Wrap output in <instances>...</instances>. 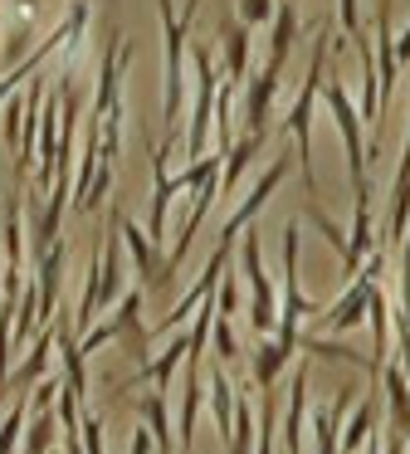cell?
I'll return each mask as SVG.
<instances>
[{
  "label": "cell",
  "mask_w": 410,
  "mask_h": 454,
  "mask_svg": "<svg viewBox=\"0 0 410 454\" xmlns=\"http://www.w3.org/2000/svg\"><path fill=\"white\" fill-rule=\"evenodd\" d=\"M327 59H332V20H318V40H312L308 79H303L298 98H293L288 118H283V132L298 142V171H303V186H308V196H318V171H312V113H318V93H322Z\"/></svg>",
  "instance_id": "1"
},
{
  "label": "cell",
  "mask_w": 410,
  "mask_h": 454,
  "mask_svg": "<svg viewBox=\"0 0 410 454\" xmlns=\"http://www.w3.org/2000/svg\"><path fill=\"white\" fill-rule=\"evenodd\" d=\"M201 11V0H185L181 20H176L171 0H156V15H162V50H166V79H162V118H166V142H176L181 128V83H185V44H191V20Z\"/></svg>",
  "instance_id": "2"
},
{
  "label": "cell",
  "mask_w": 410,
  "mask_h": 454,
  "mask_svg": "<svg viewBox=\"0 0 410 454\" xmlns=\"http://www.w3.org/2000/svg\"><path fill=\"white\" fill-rule=\"evenodd\" d=\"M381 269H386V249H371L361 259V269L351 274V284L342 288V298L332 308H318L312 323H318V337H347L351 327L367 323V303H371V288L381 284Z\"/></svg>",
  "instance_id": "3"
},
{
  "label": "cell",
  "mask_w": 410,
  "mask_h": 454,
  "mask_svg": "<svg viewBox=\"0 0 410 454\" xmlns=\"http://www.w3.org/2000/svg\"><path fill=\"white\" fill-rule=\"evenodd\" d=\"M318 103H327V113H332V128H337L342 157H347V171H351V186H367V181H371L367 176V167H371V157H367V128H361V113H357V103H351V93L342 89L337 74H322Z\"/></svg>",
  "instance_id": "4"
},
{
  "label": "cell",
  "mask_w": 410,
  "mask_h": 454,
  "mask_svg": "<svg viewBox=\"0 0 410 454\" xmlns=\"http://www.w3.org/2000/svg\"><path fill=\"white\" fill-rule=\"evenodd\" d=\"M142 288H122V298L113 303V317L107 323H93L83 337H78V352L93 356L103 342H122L127 356H137V362H146V347H152V337H146V323H142Z\"/></svg>",
  "instance_id": "5"
},
{
  "label": "cell",
  "mask_w": 410,
  "mask_h": 454,
  "mask_svg": "<svg viewBox=\"0 0 410 454\" xmlns=\"http://www.w3.org/2000/svg\"><path fill=\"white\" fill-rule=\"evenodd\" d=\"M185 50H191V69H195V103H191V122H185V157L195 161V157L210 152L220 69H215V50H210V44H185Z\"/></svg>",
  "instance_id": "6"
},
{
  "label": "cell",
  "mask_w": 410,
  "mask_h": 454,
  "mask_svg": "<svg viewBox=\"0 0 410 454\" xmlns=\"http://www.w3.org/2000/svg\"><path fill=\"white\" fill-rule=\"evenodd\" d=\"M318 313L308 294L298 288V220L283 225V274H279V337L298 347V327Z\"/></svg>",
  "instance_id": "7"
},
{
  "label": "cell",
  "mask_w": 410,
  "mask_h": 454,
  "mask_svg": "<svg viewBox=\"0 0 410 454\" xmlns=\"http://www.w3.org/2000/svg\"><path fill=\"white\" fill-rule=\"evenodd\" d=\"M288 167H293V152H279V157L269 161V171H264V176L254 181L249 191H244V200H240V206H234L230 215H225V225H220V245H215L225 259L234 254V239L244 235V225H254V220H259V210L273 200V191L283 186V176H288Z\"/></svg>",
  "instance_id": "8"
},
{
  "label": "cell",
  "mask_w": 410,
  "mask_h": 454,
  "mask_svg": "<svg viewBox=\"0 0 410 454\" xmlns=\"http://www.w3.org/2000/svg\"><path fill=\"white\" fill-rule=\"evenodd\" d=\"M113 230L117 239L127 245V254H132V269H137V288L142 294H162V288H171V269H166V254L162 245H156L152 235H142V225H137L132 215H122V210H113Z\"/></svg>",
  "instance_id": "9"
},
{
  "label": "cell",
  "mask_w": 410,
  "mask_h": 454,
  "mask_svg": "<svg viewBox=\"0 0 410 454\" xmlns=\"http://www.w3.org/2000/svg\"><path fill=\"white\" fill-rule=\"evenodd\" d=\"M351 401H357V386L342 381V386H337V395H332L327 405H318V411L308 415L303 434H312V450H318V454H337V430H342V420H347Z\"/></svg>",
  "instance_id": "10"
},
{
  "label": "cell",
  "mask_w": 410,
  "mask_h": 454,
  "mask_svg": "<svg viewBox=\"0 0 410 454\" xmlns=\"http://www.w3.org/2000/svg\"><path fill=\"white\" fill-rule=\"evenodd\" d=\"M176 142H162V147H152V220H146V235L162 245L166 239V220H171V200L181 196L176 191V176L171 167H166V157H171Z\"/></svg>",
  "instance_id": "11"
},
{
  "label": "cell",
  "mask_w": 410,
  "mask_h": 454,
  "mask_svg": "<svg viewBox=\"0 0 410 454\" xmlns=\"http://www.w3.org/2000/svg\"><path fill=\"white\" fill-rule=\"evenodd\" d=\"M376 381H381V415L390 420V434L406 440L410 434V381H406V366H400L396 356H386Z\"/></svg>",
  "instance_id": "12"
},
{
  "label": "cell",
  "mask_w": 410,
  "mask_h": 454,
  "mask_svg": "<svg viewBox=\"0 0 410 454\" xmlns=\"http://www.w3.org/2000/svg\"><path fill=\"white\" fill-rule=\"evenodd\" d=\"M279 83H283V69L264 64L259 79L249 83V93H244V132H249V137H269V118H273V98H279Z\"/></svg>",
  "instance_id": "13"
},
{
  "label": "cell",
  "mask_w": 410,
  "mask_h": 454,
  "mask_svg": "<svg viewBox=\"0 0 410 454\" xmlns=\"http://www.w3.org/2000/svg\"><path fill=\"white\" fill-rule=\"evenodd\" d=\"M376 249V230H371V181L367 186H351V235H347V278L361 269V259Z\"/></svg>",
  "instance_id": "14"
},
{
  "label": "cell",
  "mask_w": 410,
  "mask_h": 454,
  "mask_svg": "<svg viewBox=\"0 0 410 454\" xmlns=\"http://www.w3.org/2000/svg\"><path fill=\"white\" fill-rule=\"evenodd\" d=\"M64 269H68V245H49L44 254L35 259V294H39V323L59 313V284H64Z\"/></svg>",
  "instance_id": "15"
},
{
  "label": "cell",
  "mask_w": 410,
  "mask_h": 454,
  "mask_svg": "<svg viewBox=\"0 0 410 454\" xmlns=\"http://www.w3.org/2000/svg\"><path fill=\"white\" fill-rule=\"evenodd\" d=\"M303 425H308V362H298V372L288 381V411L279 420L283 454H303Z\"/></svg>",
  "instance_id": "16"
},
{
  "label": "cell",
  "mask_w": 410,
  "mask_h": 454,
  "mask_svg": "<svg viewBox=\"0 0 410 454\" xmlns=\"http://www.w3.org/2000/svg\"><path fill=\"white\" fill-rule=\"evenodd\" d=\"M293 352H298V347L283 342L279 333H264L259 342H254V356H249L254 386H259V391H273V386H279V376H283V366L293 362Z\"/></svg>",
  "instance_id": "17"
},
{
  "label": "cell",
  "mask_w": 410,
  "mask_h": 454,
  "mask_svg": "<svg viewBox=\"0 0 410 454\" xmlns=\"http://www.w3.org/2000/svg\"><path fill=\"white\" fill-rule=\"evenodd\" d=\"M215 40H220V79L230 83V89H240L244 74H249V30L234 20V25H220Z\"/></svg>",
  "instance_id": "18"
},
{
  "label": "cell",
  "mask_w": 410,
  "mask_h": 454,
  "mask_svg": "<svg viewBox=\"0 0 410 454\" xmlns=\"http://www.w3.org/2000/svg\"><path fill=\"white\" fill-rule=\"evenodd\" d=\"M298 35H303V25H298L293 0H279V11H273V20H269V59H264V64H273V69H288Z\"/></svg>",
  "instance_id": "19"
},
{
  "label": "cell",
  "mask_w": 410,
  "mask_h": 454,
  "mask_svg": "<svg viewBox=\"0 0 410 454\" xmlns=\"http://www.w3.org/2000/svg\"><path fill=\"white\" fill-rule=\"evenodd\" d=\"M137 420L152 430V450L156 454H176V430H171V405H166V391H152L142 405H137Z\"/></svg>",
  "instance_id": "20"
},
{
  "label": "cell",
  "mask_w": 410,
  "mask_h": 454,
  "mask_svg": "<svg viewBox=\"0 0 410 454\" xmlns=\"http://www.w3.org/2000/svg\"><path fill=\"white\" fill-rule=\"evenodd\" d=\"M122 298V249H117V235L107 245H98V313L113 308Z\"/></svg>",
  "instance_id": "21"
},
{
  "label": "cell",
  "mask_w": 410,
  "mask_h": 454,
  "mask_svg": "<svg viewBox=\"0 0 410 454\" xmlns=\"http://www.w3.org/2000/svg\"><path fill=\"white\" fill-rule=\"evenodd\" d=\"M201 401H205V376H201V362H191L185 372V386H181V454H191V440H195V420H201Z\"/></svg>",
  "instance_id": "22"
},
{
  "label": "cell",
  "mask_w": 410,
  "mask_h": 454,
  "mask_svg": "<svg viewBox=\"0 0 410 454\" xmlns=\"http://www.w3.org/2000/svg\"><path fill=\"white\" fill-rule=\"evenodd\" d=\"M205 401H210V415H215V434H220V444H225L230 440V420H234V381L220 372V362L205 376Z\"/></svg>",
  "instance_id": "23"
},
{
  "label": "cell",
  "mask_w": 410,
  "mask_h": 454,
  "mask_svg": "<svg viewBox=\"0 0 410 454\" xmlns=\"http://www.w3.org/2000/svg\"><path fill=\"white\" fill-rule=\"evenodd\" d=\"M259 147H264V137H249V132H244L240 142H230V152H225V161H220V196H230V191L240 186V176L254 167Z\"/></svg>",
  "instance_id": "24"
},
{
  "label": "cell",
  "mask_w": 410,
  "mask_h": 454,
  "mask_svg": "<svg viewBox=\"0 0 410 454\" xmlns=\"http://www.w3.org/2000/svg\"><path fill=\"white\" fill-rule=\"evenodd\" d=\"M181 362H185V333H181V337H171V342H166L156 356H146L142 372H137V376H146V381H152V391H166Z\"/></svg>",
  "instance_id": "25"
},
{
  "label": "cell",
  "mask_w": 410,
  "mask_h": 454,
  "mask_svg": "<svg viewBox=\"0 0 410 454\" xmlns=\"http://www.w3.org/2000/svg\"><path fill=\"white\" fill-rule=\"evenodd\" d=\"M254 434H259V425H254V405H249L244 391H234V420H230L225 454H254Z\"/></svg>",
  "instance_id": "26"
},
{
  "label": "cell",
  "mask_w": 410,
  "mask_h": 454,
  "mask_svg": "<svg viewBox=\"0 0 410 454\" xmlns=\"http://www.w3.org/2000/svg\"><path fill=\"white\" fill-rule=\"evenodd\" d=\"M59 415L54 411H29V420H25V450L20 454H49L59 444Z\"/></svg>",
  "instance_id": "27"
},
{
  "label": "cell",
  "mask_w": 410,
  "mask_h": 454,
  "mask_svg": "<svg viewBox=\"0 0 410 454\" xmlns=\"http://www.w3.org/2000/svg\"><path fill=\"white\" fill-rule=\"evenodd\" d=\"M29 50H35V15H29V11H10V25H5V69H15Z\"/></svg>",
  "instance_id": "28"
},
{
  "label": "cell",
  "mask_w": 410,
  "mask_h": 454,
  "mask_svg": "<svg viewBox=\"0 0 410 454\" xmlns=\"http://www.w3.org/2000/svg\"><path fill=\"white\" fill-rule=\"evenodd\" d=\"M25 420H29V405H25V395H20V401L10 405V415L0 420V454H20V440H25Z\"/></svg>",
  "instance_id": "29"
},
{
  "label": "cell",
  "mask_w": 410,
  "mask_h": 454,
  "mask_svg": "<svg viewBox=\"0 0 410 454\" xmlns=\"http://www.w3.org/2000/svg\"><path fill=\"white\" fill-rule=\"evenodd\" d=\"M337 20H342V35L357 44V54H371V40L361 30V0H337Z\"/></svg>",
  "instance_id": "30"
},
{
  "label": "cell",
  "mask_w": 410,
  "mask_h": 454,
  "mask_svg": "<svg viewBox=\"0 0 410 454\" xmlns=\"http://www.w3.org/2000/svg\"><path fill=\"white\" fill-rule=\"evenodd\" d=\"M210 347H215V356H220V366H225V362H240V337H234V323H230V317L215 313V323H210Z\"/></svg>",
  "instance_id": "31"
},
{
  "label": "cell",
  "mask_w": 410,
  "mask_h": 454,
  "mask_svg": "<svg viewBox=\"0 0 410 454\" xmlns=\"http://www.w3.org/2000/svg\"><path fill=\"white\" fill-rule=\"evenodd\" d=\"M78 444H83V454H107V440H103V415L88 411L78 415Z\"/></svg>",
  "instance_id": "32"
},
{
  "label": "cell",
  "mask_w": 410,
  "mask_h": 454,
  "mask_svg": "<svg viewBox=\"0 0 410 454\" xmlns=\"http://www.w3.org/2000/svg\"><path fill=\"white\" fill-rule=\"evenodd\" d=\"M240 308H244V298H240V274H230V269H225L220 284H215V313H220V317H234Z\"/></svg>",
  "instance_id": "33"
},
{
  "label": "cell",
  "mask_w": 410,
  "mask_h": 454,
  "mask_svg": "<svg viewBox=\"0 0 410 454\" xmlns=\"http://www.w3.org/2000/svg\"><path fill=\"white\" fill-rule=\"evenodd\" d=\"M273 11H279V0H240V25L244 30H259V25L273 20Z\"/></svg>",
  "instance_id": "34"
},
{
  "label": "cell",
  "mask_w": 410,
  "mask_h": 454,
  "mask_svg": "<svg viewBox=\"0 0 410 454\" xmlns=\"http://www.w3.org/2000/svg\"><path fill=\"white\" fill-rule=\"evenodd\" d=\"M127 454H152V430H146L142 420H137V430H132V444H127Z\"/></svg>",
  "instance_id": "35"
},
{
  "label": "cell",
  "mask_w": 410,
  "mask_h": 454,
  "mask_svg": "<svg viewBox=\"0 0 410 454\" xmlns=\"http://www.w3.org/2000/svg\"><path fill=\"white\" fill-rule=\"evenodd\" d=\"M396 59H400V64H410V25L396 35Z\"/></svg>",
  "instance_id": "36"
},
{
  "label": "cell",
  "mask_w": 410,
  "mask_h": 454,
  "mask_svg": "<svg viewBox=\"0 0 410 454\" xmlns=\"http://www.w3.org/2000/svg\"><path fill=\"white\" fill-rule=\"evenodd\" d=\"M10 11H29V15H35V11H39V0H10Z\"/></svg>",
  "instance_id": "37"
}]
</instances>
